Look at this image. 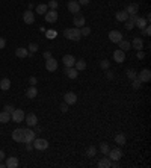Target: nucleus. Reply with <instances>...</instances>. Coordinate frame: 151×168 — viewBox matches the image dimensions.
<instances>
[{
  "instance_id": "obj_1",
  "label": "nucleus",
  "mask_w": 151,
  "mask_h": 168,
  "mask_svg": "<svg viewBox=\"0 0 151 168\" xmlns=\"http://www.w3.org/2000/svg\"><path fill=\"white\" fill-rule=\"evenodd\" d=\"M64 36L70 41H79L82 38L80 35V29L79 27H71V29H65L64 30Z\"/></svg>"
},
{
  "instance_id": "obj_2",
  "label": "nucleus",
  "mask_w": 151,
  "mask_h": 168,
  "mask_svg": "<svg viewBox=\"0 0 151 168\" xmlns=\"http://www.w3.org/2000/svg\"><path fill=\"white\" fill-rule=\"evenodd\" d=\"M24 112L23 109H14V111L11 112V121H14V123H21V121H24Z\"/></svg>"
},
{
  "instance_id": "obj_3",
  "label": "nucleus",
  "mask_w": 151,
  "mask_h": 168,
  "mask_svg": "<svg viewBox=\"0 0 151 168\" xmlns=\"http://www.w3.org/2000/svg\"><path fill=\"white\" fill-rule=\"evenodd\" d=\"M32 142H33V148H36V150H47L48 148V141L44 138H35Z\"/></svg>"
},
{
  "instance_id": "obj_4",
  "label": "nucleus",
  "mask_w": 151,
  "mask_h": 168,
  "mask_svg": "<svg viewBox=\"0 0 151 168\" xmlns=\"http://www.w3.org/2000/svg\"><path fill=\"white\" fill-rule=\"evenodd\" d=\"M107 157H109V159H112V161H118V162H119V159L122 157V152H121V148H118V147H115V148H110V150H109V153H107Z\"/></svg>"
},
{
  "instance_id": "obj_5",
  "label": "nucleus",
  "mask_w": 151,
  "mask_h": 168,
  "mask_svg": "<svg viewBox=\"0 0 151 168\" xmlns=\"http://www.w3.org/2000/svg\"><path fill=\"white\" fill-rule=\"evenodd\" d=\"M44 15H46V21L50 24L58 21V9H48Z\"/></svg>"
},
{
  "instance_id": "obj_6",
  "label": "nucleus",
  "mask_w": 151,
  "mask_h": 168,
  "mask_svg": "<svg viewBox=\"0 0 151 168\" xmlns=\"http://www.w3.org/2000/svg\"><path fill=\"white\" fill-rule=\"evenodd\" d=\"M46 70L50 71V73H53V71L58 70V61H56L53 56H51L50 59H46Z\"/></svg>"
},
{
  "instance_id": "obj_7",
  "label": "nucleus",
  "mask_w": 151,
  "mask_h": 168,
  "mask_svg": "<svg viewBox=\"0 0 151 168\" xmlns=\"http://www.w3.org/2000/svg\"><path fill=\"white\" fill-rule=\"evenodd\" d=\"M85 23H86V20H85V17L82 15L80 12H77V14H74V20H73V24H74V27H83L85 26Z\"/></svg>"
},
{
  "instance_id": "obj_8",
  "label": "nucleus",
  "mask_w": 151,
  "mask_h": 168,
  "mask_svg": "<svg viewBox=\"0 0 151 168\" xmlns=\"http://www.w3.org/2000/svg\"><path fill=\"white\" fill-rule=\"evenodd\" d=\"M138 79H139L142 83H147V82H150V80H151V71L148 70V68H144L139 74H138Z\"/></svg>"
},
{
  "instance_id": "obj_9",
  "label": "nucleus",
  "mask_w": 151,
  "mask_h": 168,
  "mask_svg": "<svg viewBox=\"0 0 151 168\" xmlns=\"http://www.w3.org/2000/svg\"><path fill=\"white\" fill-rule=\"evenodd\" d=\"M35 132L32 130V129H24L23 132V142L26 144V142H32L33 139H35Z\"/></svg>"
},
{
  "instance_id": "obj_10",
  "label": "nucleus",
  "mask_w": 151,
  "mask_h": 168,
  "mask_svg": "<svg viewBox=\"0 0 151 168\" xmlns=\"http://www.w3.org/2000/svg\"><path fill=\"white\" fill-rule=\"evenodd\" d=\"M24 121L27 123L29 127H35L36 124H38V117H36L35 114H27V115L24 117Z\"/></svg>"
},
{
  "instance_id": "obj_11",
  "label": "nucleus",
  "mask_w": 151,
  "mask_h": 168,
  "mask_svg": "<svg viewBox=\"0 0 151 168\" xmlns=\"http://www.w3.org/2000/svg\"><path fill=\"white\" fill-rule=\"evenodd\" d=\"M64 101L68 105V106H71V105H74L76 101H77V96H76V92H67L65 96H64Z\"/></svg>"
},
{
  "instance_id": "obj_12",
  "label": "nucleus",
  "mask_w": 151,
  "mask_h": 168,
  "mask_svg": "<svg viewBox=\"0 0 151 168\" xmlns=\"http://www.w3.org/2000/svg\"><path fill=\"white\" fill-rule=\"evenodd\" d=\"M23 21L26 23V24H33V23H35V14L30 11V9L26 11L23 14Z\"/></svg>"
},
{
  "instance_id": "obj_13",
  "label": "nucleus",
  "mask_w": 151,
  "mask_h": 168,
  "mask_svg": "<svg viewBox=\"0 0 151 168\" xmlns=\"http://www.w3.org/2000/svg\"><path fill=\"white\" fill-rule=\"evenodd\" d=\"M109 40L112 41V43H119L121 40H122V34L119 32V30H110L109 32Z\"/></svg>"
},
{
  "instance_id": "obj_14",
  "label": "nucleus",
  "mask_w": 151,
  "mask_h": 168,
  "mask_svg": "<svg viewBox=\"0 0 151 168\" xmlns=\"http://www.w3.org/2000/svg\"><path fill=\"white\" fill-rule=\"evenodd\" d=\"M113 59H115L118 64H122L124 61H126V52H122L121 49H118L113 52Z\"/></svg>"
},
{
  "instance_id": "obj_15",
  "label": "nucleus",
  "mask_w": 151,
  "mask_h": 168,
  "mask_svg": "<svg viewBox=\"0 0 151 168\" xmlns=\"http://www.w3.org/2000/svg\"><path fill=\"white\" fill-rule=\"evenodd\" d=\"M68 11H70L71 14L80 12V5H79L77 0H70V3H68Z\"/></svg>"
},
{
  "instance_id": "obj_16",
  "label": "nucleus",
  "mask_w": 151,
  "mask_h": 168,
  "mask_svg": "<svg viewBox=\"0 0 151 168\" xmlns=\"http://www.w3.org/2000/svg\"><path fill=\"white\" fill-rule=\"evenodd\" d=\"M62 62H64V65L65 67H74V64H76V58L73 55H65L62 58Z\"/></svg>"
},
{
  "instance_id": "obj_17",
  "label": "nucleus",
  "mask_w": 151,
  "mask_h": 168,
  "mask_svg": "<svg viewBox=\"0 0 151 168\" xmlns=\"http://www.w3.org/2000/svg\"><path fill=\"white\" fill-rule=\"evenodd\" d=\"M131 47H133L135 50H138V52L142 50V49H144V40H142L140 36H136V38L131 41Z\"/></svg>"
},
{
  "instance_id": "obj_18",
  "label": "nucleus",
  "mask_w": 151,
  "mask_h": 168,
  "mask_svg": "<svg viewBox=\"0 0 151 168\" xmlns=\"http://www.w3.org/2000/svg\"><path fill=\"white\" fill-rule=\"evenodd\" d=\"M5 165H6L8 168H17V167H18V157H15V156L6 157V162H5Z\"/></svg>"
},
{
  "instance_id": "obj_19",
  "label": "nucleus",
  "mask_w": 151,
  "mask_h": 168,
  "mask_svg": "<svg viewBox=\"0 0 151 168\" xmlns=\"http://www.w3.org/2000/svg\"><path fill=\"white\" fill-rule=\"evenodd\" d=\"M23 132L24 129H15L12 132V139L17 141V142H23Z\"/></svg>"
},
{
  "instance_id": "obj_20",
  "label": "nucleus",
  "mask_w": 151,
  "mask_h": 168,
  "mask_svg": "<svg viewBox=\"0 0 151 168\" xmlns=\"http://www.w3.org/2000/svg\"><path fill=\"white\" fill-rule=\"evenodd\" d=\"M36 96H38V90H36V86H32V85H30V86L26 90V97L30 99V100H33Z\"/></svg>"
},
{
  "instance_id": "obj_21",
  "label": "nucleus",
  "mask_w": 151,
  "mask_h": 168,
  "mask_svg": "<svg viewBox=\"0 0 151 168\" xmlns=\"http://www.w3.org/2000/svg\"><path fill=\"white\" fill-rule=\"evenodd\" d=\"M65 74H67V77L76 79L77 76H79V71H77L74 67H65Z\"/></svg>"
},
{
  "instance_id": "obj_22",
  "label": "nucleus",
  "mask_w": 151,
  "mask_h": 168,
  "mask_svg": "<svg viewBox=\"0 0 151 168\" xmlns=\"http://www.w3.org/2000/svg\"><path fill=\"white\" fill-rule=\"evenodd\" d=\"M127 14L128 15H133V14H138V11H139V5L138 3H130L127 6Z\"/></svg>"
},
{
  "instance_id": "obj_23",
  "label": "nucleus",
  "mask_w": 151,
  "mask_h": 168,
  "mask_svg": "<svg viewBox=\"0 0 151 168\" xmlns=\"http://www.w3.org/2000/svg\"><path fill=\"white\" fill-rule=\"evenodd\" d=\"M115 18L118 20V21H122V23H124L128 18L127 11H126V9H124V11H118V12H116V15H115Z\"/></svg>"
},
{
  "instance_id": "obj_24",
  "label": "nucleus",
  "mask_w": 151,
  "mask_h": 168,
  "mask_svg": "<svg viewBox=\"0 0 151 168\" xmlns=\"http://www.w3.org/2000/svg\"><path fill=\"white\" fill-rule=\"evenodd\" d=\"M9 88H11V80H9V79H2V80H0V90L2 91H8L9 90Z\"/></svg>"
},
{
  "instance_id": "obj_25",
  "label": "nucleus",
  "mask_w": 151,
  "mask_h": 168,
  "mask_svg": "<svg viewBox=\"0 0 151 168\" xmlns=\"http://www.w3.org/2000/svg\"><path fill=\"white\" fill-rule=\"evenodd\" d=\"M74 68L77 70V71H83L85 68H86V61L85 59H76V64H74Z\"/></svg>"
},
{
  "instance_id": "obj_26",
  "label": "nucleus",
  "mask_w": 151,
  "mask_h": 168,
  "mask_svg": "<svg viewBox=\"0 0 151 168\" xmlns=\"http://www.w3.org/2000/svg\"><path fill=\"white\" fill-rule=\"evenodd\" d=\"M11 121V114L6 111L0 112V123H9Z\"/></svg>"
},
{
  "instance_id": "obj_27",
  "label": "nucleus",
  "mask_w": 151,
  "mask_h": 168,
  "mask_svg": "<svg viewBox=\"0 0 151 168\" xmlns=\"http://www.w3.org/2000/svg\"><path fill=\"white\" fill-rule=\"evenodd\" d=\"M47 11H48V6H47L46 3H41V5H38V6H36V9H35V12L38 14V15H44Z\"/></svg>"
},
{
  "instance_id": "obj_28",
  "label": "nucleus",
  "mask_w": 151,
  "mask_h": 168,
  "mask_svg": "<svg viewBox=\"0 0 151 168\" xmlns=\"http://www.w3.org/2000/svg\"><path fill=\"white\" fill-rule=\"evenodd\" d=\"M118 45H119V49H121L122 52H127V50H130V49H131L130 41H126V40H121V41L118 43Z\"/></svg>"
},
{
  "instance_id": "obj_29",
  "label": "nucleus",
  "mask_w": 151,
  "mask_h": 168,
  "mask_svg": "<svg viewBox=\"0 0 151 168\" xmlns=\"http://www.w3.org/2000/svg\"><path fill=\"white\" fill-rule=\"evenodd\" d=\"M126 141H127V138H126V135L124 133H118L115 136V142L118 144V146H124Z\"/></svg>"
},
{
  "instance_id": "obj_30",
  "label": "nucleus",
  "mask_w": 151,
  "mask_h": 168,
  "mask_svg": "<svg viewBox=\"0 0 151 168\" xmlns=\"http://www.w3.org/2000/svg\"><path fill=\"white\" fill-rule=\"evenodd\" d=\"M15 55H17V58H26V56L29 55V52H27V49H24V47H18L17 50H15Z\"/></svg>"
},
{
  "instance_id": "obj_31",
  "label": "nucleus",
  "mask_w": 151,
  "mask_h": 168,
  "mask_svg": "<svg viewBox=\"0 0 151 168\" xmlns=\"http://www.w3.org/2000/svg\"><path fill=\"white\" fill-rule=\"evenodd\" d=\"M98 167L100 168H109L110 167V159L109 157H103L98 161Z\"/></svg>"
},
{
  "instance_id": "obj_32",
  "label": "nucleus",
  "mask_w": 151,
  "mask_h": 168,
  "mask_svg": "<svg viewBox=\"0 0 151 168\" xmlns=\"http://www.w3.org/2000/svg\"><path fill=\"white\" fill-rule=\"evenodd\" d=\"M147 24H150V23L147 21V20H145V18H138V21L135 23V26H138V27H139L140 30H142V29H144V27H145V26H147Z\"/></svg>"
},
{
  "instance_id": "obj_33",
  "label": "nucleus",
  "mask_w": 151,
  "mask_h": 168,
  "mask_svg": "<svg viewBox=\"0 0 151 168\" xmlns=\"http://www.w3.org/2000/svg\"><path fill=\"white\" fill-rule=\"evenodd\" d=\"M109 150H110V147H109V144H107V142H101V144H100V152H101L104 156H107Z\"/></svg>"
},
{
  "instance_id": "obj_34",
  "label": "nucleus",
  "mask_w": 151,
  "mask_h": 168,
  "mask_svg": "<svg viewBox=\"0 0 151 168\" xmlns=\"http://www.w3.org/2000/svg\"><path fill=\"white\" fill-rule=\"evenodd\" d=\"M95 153H97V148L94 146H89L88 148H86V156L88 157H94L95 156Z\"/></svg>"
},
{
  "instance_id": "obj_35",
  "label": "nucleus",
  "mask_w": 151,
  "mask_h": 168,
  "mask_svg": "<svg viewBox=\"0 0 151 168\" xmlns=\"http://www.w3.org/2000/svg\"><path fill=\"white\" fill-rule=\"evenodd\" d=\"M126 73H127V77L130 79V80H135V79H138V73H136L135 70H130V68H128Z\"/></svg>"
},
{
  "instance_id": "obj_36",
  "label": "nucleus",
  "mask_w": 151,
  "mask_h": 168,
  "mask_svg": "<svg viewBox=\"0 0 151 168\" xmlns=\"http://www.w3.org/2000/svg\"><path fill=\"white\" fill-rule=\"evenodd\" d=\"M100 67H101V70H109L110 68V62L107 61V59H103V61H100Z\"/></svg>"
},
{
  "instance_id": "obj_37",
  "label": "nucleus",
  "mask_w": 151,
  "mask_h": 168,
  "mask_svg": "<svg viewBox=\"0 0 151 168\" xmlns=\"http://www.w3.org/2000/svg\"><path fill=\"white\" fill-rule=\"evenodd\" d=\"M89 34H91V29H89L88 26H83V27H80V35H82V36H88Z\"/></svg>"
},
{
  "instance_id": "obj_38",
  "label": "nucleus",
  "mask_w": 151,
  "mask_h": 168,
  "mask_svg": "<svg viewBox=\"0 0 151 168\" xmlns=\"http://www.w3.org/2000/svg\"><path fill=\"white\" fill-rule=\"evenodd\" d=\"M131 86H133L135 90H139L140 86H142V82H140L139 79H135V80H131Z\"/></svg>"
},
{
  "instance_id": "obj_39",
  "label": "nucleus",
  "mask_w": 151,
  "mask_h": 168,
  "mask_svg": "<svg viewBox=\"0 0 151 168\" xmlns=\"http://www.w3.org/2000/svg\"><path fill=\"white\" fill-rule=\"evenodd\" d=\"M56 30H53V29H50V30H47L46 32V36L48 38V40H53V38H56Z\"/></svg>"
},
{
  "instance_id": "obj_40",
  "label": "nucleus",
  "mask_w": 151,
  "mask_h": 168,
  "mask_svg": "<svg viewBox=\"0 0 151 168\" xmlns=\"http://www.w3.org/2000/svg\"><path fill=\"white\" fill-rule=\"evenodd\" d=\"M27 52H29V53H35V52H38V44H35V43L29 44V47H27Z\"/></svg>"
},
{
  "instance_id": "obj_41",
  "label": "nucleus",
  "mask_w": 151,
  "mask_h": 168,
  "mask_svg": "<svg viewBox=\"0 0 151 168\" xmlns=\"http://www.w3.org/2000/svg\"><path fill=\"white\" fill-rule=\"evenodd\" d=\"M124 23H126L124 26H126V29H127V30H131V29L135 27V23H133V21H130L128 18H127V20H126V21H124Z\"/></svg>"
},
{
  "instance_id": "obj_42",
  "label": "nucleus",
  "mask_w": 151,
  "mask_h": 168,
  "mask_svg": "<svg viewBox=\"0 0 151 168\" xmlns=\"http://www.w3.org/2000/svg\"><path fill=\"white\" fill-rule=\"evenodd\" d=\"M47 6H48L50 9H58V2H56V0H50Z\"/></svg>"
},
{
  "instance_id": "obj_43",
  "label": "nucleus",
  "mask_w": 151,
  "mask_h": 168,
  "mask_svg": "<svg viewBox=\"0 0 151 168\" xmlns=\"http://www.w3.org/2000/svg\"><path fill=\"white\" fill-rule=\"evenodd\" d=\"M142 30H144V35H145V36H150V35H151V27H150V24H147V26H145V27H144Z\"/></svg>"
},
{
  "instance_id": "obj_44",
  "label": "nucleus",
  "mask_w": 151,
  "mask_h": 168,
  "mask_svg": "<svg viewBox=\"0 0 151 168\" xmlns=\"http://www.w3.org/2000/svg\"><path fill=\"white\" fill-rule=\"evenodd\" d=\"M59 109H60V112H64V114H65V112H68V109H70V106H68L67 103H62Z\"/></svg>"
},
{
  "instance_id": "obj_45",
  "label": "nucleus",
  "mask_w": 151,
  "mask_h": 168,
  "mask_svg": "<svg viewBox=\"0 0 151 168\" xmlns=\"http://www.w3.org/2000/svg\"><path fill=\"white\" fill-rule=\"evenodd\" d=\"M5 45H6V40L0 36V50H2V49H5Z\"/></svg>"
},
{
  "instance_id": "obj_46",
  "label": "nucleus",
  "mask_w": 151,
  "mask_h": 168,
  "mask_svg": "<svg viewBox=\"0 0 151 168\" xmlns=\"http://www.w3.org/2000/svg\"><path fill=\"white\" fill-rule=\"evenodd\" d=\"M3 109H5L6 112H9V114H11V112L14 111V106H11V105H6V106H5Z\"/></svg>"
},
{
  "instance_id": "obj_47",
  "label": "nucleus",
  "mask_w": 151,
  "mask_h": 168,
  "mask_svg": "<svg viewBox=\"0 0 151 168\" xmlns=\"http://www.w3.org/2000/svg\"><path fill=\"white\" fill-rule=\"evenodd\" d=\"M77 2H79L80 6H86V5H89V0H77Z\"/></svg>"
},
{
  "instance_id": "obj_48",
  "label": "nucleus",
  "mask_w": 151,
  "mask_h": 168,
  "mask_svg": "<svg viewBox=\"0 0 151 168\" xmlns=\"http://www.w3.org/2000/svg\"><path fill=\"white\" fill-rule=\"evenodd\" d=\"M29 83H30L32 86H35V85H36V77H33V76H32V77H29Z\"/></svg>"
},
{
  "instance_id": "obj_49",
  "label": "nucleus",
  "mask_w": 151,
  "mask_h": 168,
  "mask_svg": "<svg viewBox=\"0 0 151 168\" xmlns=\"http://www.w3.org/2000/svg\"><path fill=\"white\" fill-rule=\"evenodd\" d=\"M106 73H107V79H113V71H110V70H106Z\"/></svg>"
},
{
  "instance_id": "obj_50",
  "label": "nucleus",
  "mask_w": 151,
  "mask_h": 168,
  "mask_svg": "<svg viewBox=\"0 0 151 168\" xmlns=\"http://www.w3.org/2000/svg\"><path fill=\"white\" fill-rule=\"evenodd\" d=\"M51 58V52H44V59H50Z\"/></svg>"
},
{
  "instance_id": "obj_51",
  "label": "nucleus",
  "mask_w": 151,
  "mask_h": 168,
  "mask_svg": "<svg viewBox=\"0 0 151 168\" xmlns=\"http://www.w3.org/2000/svg\"><path fill=\"white\" fill-rule=\"evenodd\" d=\"M144 52H142V50H139V52H138V58H139V59H144Z\"/></svg>"
},
{
  "instance_id": "obj_52",
  "label": "nucleus",
  "mask_w": 151,
  "mask_h": 168,
  "mask_svg": "<svg viewBox=\"0 0 151 168\" xmlns=\"http://www.w3.org/2000/svg\"><path fill=\"white\" fill-rule=\"evenodd\" d=\"M32 142H26V148H27V150H32Z\"/></svg>"
},
{
  "instance_id": "obj_53",
  "label": "nucleus",
  "mask_w": 151,
  "mask_h": 168,
  "mask_svg": "<svg viewBox=\"0 0 151 168\" xmlns=\"http://www.w3.org/2000/svg\"><path fill=\"white\" fill-rule=\"evenodd\" d=\"M5 159V153H3V150H0V161H3Z\"/></svg>"
},
{
  "instance_id": "obj_54",
  "label": "nucleus",
  "mask_w": 151,
  "mask_h": 168,
  "mask_svg": "<svg viewBox=\"0 0 151 168\" xmlns=\"http://www.w3.org/2000/svg\"><path fill=\"white\" fill-rule=\"evenodd\" d=\"M5 167H6V165H5V164H3V162L0 161V168H5Z\"/></svg>"
}]
</instances>
